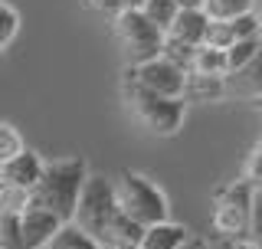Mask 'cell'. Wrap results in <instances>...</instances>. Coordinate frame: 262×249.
Listing matches in <instances>:
<instances>
[{
  "label": "cell",
  "instance_id": "cell-19",
  "mask_svg": "<svg viewBox=\"0 0 262 249\" xmlns=\"http://www.w3.org/2000/svg\"><path fill=\"white\" fill-rule=\"evenodd\" d=\"M0 249H27L20 230V213H0Z\"/></svg>",
  "mask_w": 262,
  "mask_h": 249
},
{
  "label": "cell",
  "instance_id": "cell-25",
  "mask_svg": "<svg viewBox=\"0 0 262 249\" xmlns=\"http://www.w3.org/2000/svg\"><path fill=\"white\" fill-rule=\"evenodd\" d=\"M243 180H249L252 187H262V154L249 151V157H246V168H243Z\"/></svg>",
  "mask_w": 262,
  "mask_h": 249
},
{
  "label": "cell",
  "instance_id": "cell-22",
  "mask_svg": "<svg viewBox=\"0 0 262 249\" xmlns=\"http://www.w3.org/2000/svg\"><path fill=\"white\" fill-rule=\"evenodd\" d=\"M249 243H262V187H252V203H249Z\"/></svg>",
  "mask_w": 262,
  "mask_h": 249
},
{
  "label": "cell",
  "instance_id": "cell-32",
  "mask_svg": "<svg viewBox=\"0 0 262 249\" xmlns=\"http://www.w3.org/2000/svg\"><path fill=\"white\" fill-rule=\"evenodd\" d=\"M252 151H256V154H262V138L256 141V148H252Z\"/></svg>",
  "mask_w": 262,
  "mask_h": 249
},
{
  "label": "cell",
  "instance_id": "cell-34",
  "mask_svg": "<svg viewBox=\"0 0 262 249\" xmlns=\"http://www.w3.org/2000/svg\"><path fill=\"white\" fill-rule=\"evenodd\" d=\"M0 168H4V161H0Z\"/></svg>",
  "mask_w": 262,
  "mask_h": 249
},
{
  "label": "cell",
  "instance_id": "cell-5",
  "mask_svg": "<svg viewBox=\"0 0 262 249\" xmlns=\"http://www.w3.org/2000/svg\"><path fill=\"white\" fill-rule=\"evenodd\" d=\"M112 30H115V39H118L128 66H141L147 59H158L164 49V33L158 27H151L141 10H128L125 7L118 16H112Z\"/></svg>",
  "mask_w": 262,
  "mask_h": 249
},
{
  "label": "cell",
  "instance_id": "cell-6",
  "mask_svg": "<svg viewBox=\"0 0 262 249\" xmlns=\"http://www.w3.org/2000/svg\"><path fill=\"white\" fill-rule=\"evenodd\" d=\"M249 203H252V184L233 180L220 187L213 197V230L223 239H246L249 233Z\"/></svg>",
  "mask_w": 262,
  "mask_h": 249
},
{
  "label": "cell",
  "instance_id": "cell-20",
  "mask_svg": "<svg viewBox=\"0 0 262 249\" xmlns=\"http://www.w3.org/2000/svg\"><path fill=\"white\" fill-rule=\"evenodd\" d=\"M30 206V194L0 180V213H23Z\"/></svg>",
  "mask_w": 262,
  "mask_h": 249
},
{
  "label": "cell",
  "instance_id": "cell-12",
  "mask_svg": "<svg viewBox=\"0 0 262 249\" xmlns=\"http://www.w3.org/2000/svg\"><path fill=\"white\" fill-rule=\"evenodd\" d=\"M190 239V233H187L184 223H174V220H164V223H154V226L144 230L141 243H138V249H180Z\"/></svg>",
  "mask_w": 262,
  "mask_h": 249
},
{
  "label": "cell",
  "instance_id": "cell-1",
  "mask_svg": "<svg viewBox=\"0 0 262 249\" xmlns=\"http://www.w3.org/2000/svg\"><path fill=\"white\" fill-rule=\"evenodd\" d=\"M85 177H89V168L79 154L46 161L36 187L30 190V206L53 213V217H59L62 223H72L79 194H82V187H85Z\"/></svg>",
  "mask_w": 262,
  "mask_h": 249
},
{
  "label": "cell",
  "instance_id": "cell-36",
  "mask_svg": "<svg viewBox=\"0 0 262 249\" xmlns=\"http://www.w3.org/2000/svg\"><path fill=\"white\" fill-rule=\"evenodd\" d=\"M259 36H262V33H259Z\"/></svg>",
  "mask_w": 262,
  "mask_h": 249
},
{
  "label": "cell",
  "instance_id": "cell-16",
  "mask_svg": "<svg viewBox=\"0 0 262 249\" xmlns=\"http://www.w3.org/2000/svg\"><path fill=\"white\" fill-rule=\"evenodd\" d=\"M46 249H102V246H98L89 233H82L76 223H62L59 233L49 239Z\"/></svg>",
  "mask_w": 262,
  "mask_h": 249
},
{
  "label": "cell",
  "instance_id": "cell-11",
  "mask_svg": "<svg viewBox=\"0 0 262 249\" xmlns=\"http://www.w3.org/2000/svg\"><path fill=\"white\" fill-rule=\"evenodd\" d=\"M226 95L229 98H259L262 95V49L249 66L226 76Z\"/></svg>",
  "mask_w": 262,
  "mask_h": 249
},
{
  "label": "cell",
  "instance_id": "cell-27",
  "mask_svg": "<svg viewBox=\"0 0 262 249\" xmlns=\"http://www.w3.org/2000/svg\"><path fill=\"white\" fill-rule=\"evenodd\" d=\"M213 249H256V243H249V239H220Z\"/></svg>",
  "mask_w": 262,
  "mask_h": 249
},
{
  "label": "cell",
  "instance_id": "cell-3",
  "mask_svg": "<svg viewBox=\"0 0 262 249\" xmlns=\"http://www.w3.org/2000/svg\"><path fill=\"white\" fill-rule=\"evenodd\" d=\"M115 197H118V210L144 230L170 220V203L164 190L138 171H121V177L115 180Z\"/></svg>",
  "mask_w": 262,
  "mask_h": 249
},
{
  "label": "cell",
  "instance_id": "cell-29",
  "mask_svg": "<svg viewBox=\"0 0 262 249\" xmlns=\"http://www.w3.org/2000/svg\"><path fill=\"white\" fill-rule=\"evenodd\" d=\"M180 249H207V243H200V239H187Z\"/></svg>",
  "mask_w": 262,
  "mask_h": 249
},
{
  "label": "cell",
  "instance_id": "cell-14",
  "mask_svg": "<svg viewBox=\"0 0 262 249\" xmlns=\"http://www.w3.org/2000/svg\"><path fill=\"white\" fill-rule=\"evenodd\" d=\"M193 76H213V79H226V53L213 46H200L193 56Z\"/></svg>",
  "mask_w": 262,
  "mask_h": 249
},
{
  "label": "cell",
  "instance_id": "cell-7",
  "mask_svg": "<svg viewBox=\"0 0 262 249\" xmlns=\"http://www.w3.org/2000/svg\"><path fill=\"white\" fill-rule=\"evenodd\" d=\"M128 69H131V76H135L138 86L147 89V92H154V95L184 98V92H187V72L180 69V66H174L170 59H164V56L147 59L141 66H128Z\"/></svg>",
  "mask_w": 262,
  "mask_h": 249
},
{
  "label": "cell",
  "instance_id": "cell-8",
  "mask_svg": "<svg viewBox=\"0 0 262 249\" xmlns=\"http://www.w3.org/2000/svg\"><path fill=\"white\" fill-rule=\"evenodd\" d=\"M62 220L53 217L46 210H36V206H27L20 213V230H23V246L27 249H46L49 239L59 233Z\"/></svg>",
  "mask_w": 262,
  "mask_h": 249
},
{
  "label": "cell",
  "instance_id": "cell-33",
  "mask_svg": "<svg viewBox=\"0 0 262 249\" xmlns=\"http://www.w3.org/2000/svg\"><path fill=\"white\" fill-rule=\"evenodd\" d=\"M252 4H256V7H259V10H262V0H252Z\"/></svg>",
  "mask_w": 262,
  "mask_h": 249
},
{
  "label": "cell",
  "instance_id": "cell-21",
  "mask_svg": "<svg viewBox=\"0 0 262 249\" xmlns=\"http://www.w3.org/2000/svg\"><path fill=\"white\" fill-rule=\"evenodd\" d=\"M236 39H233V30H229V20H210V27H207V36H203V46H213V49H226L233 46Z\"/></svg>",
  "mask_w": 262,
  "mask_h": 249
},
{
  "label": "cell",
  "instance_id": "cell-17",
  "mask_svg": "<svg viewBox=\"0 0 262 249\" xmlns=\"http://www.w3.org/2000/svg\"><path fill=\"white\" fill-rule=\"evenodd\" d=\"M177 10H180L177 0H144V4H141V13L147 16V23H151V27H158L161 33L170 30Z\"/></svg>",
  "mask_w": 262,
  "mask_h": 249
},
{
  "label": "cell",
  "instance_id": "cell-24",
  "mask_svg": "<svg viewBox=\"0 0 262 249\" xmlns=\"http://www.w3.org/2000/svg\"><path fill=\"white\" fill-rule=\"evenodd\" d=\"M16 30H20V16H16L13 7L0 4V46H7L10 39L16 36Z\"/></svg>",
  "mask_w": 262,
  "mask_h": 249
},
{
  "label": "cell",
  "instance_id": "cell-31",
  "mask_svg": "<svg viewBox=\"0 0 262 249\" xmlns=\"http://www.w3.org/2000/svg\"><path fill=\"white\" fill-rule=\"evenodd\" d=\"M252 109H256V112L262 115V95H259V98H252Z\"/></svg>",
  "mask_w": 262,
  "mask_h": 249
},
{
  "label": "cell",
  "instance_id": "cell-23",
  "mask_svg": "<svg viewBox=\"0 0 262 249\" xmlns=\"http://www.w3.org/2000/svg\"><path fill=\"white\" fill-rule=\"evenodd\" d=\"M23 151V141L16 135V128H10L7 121H0V161H10L13 154Z\"/></svg>",
  "mask_w": 262,
  "mask_h": 249
},
{
  "label": "cell",
  "instance_id": "cell-10",
  "mask_svg": "<svg viewBox=\"0 0 262 249\" xmlns=\"http://www.w3.org/2000/svg\"><path fill=\"white\" fill-rule=\"evenodd\" d=\"M207 27H210V16L203 10H177L170 30L164 33L167 43H180V46H203V36H207Z\"/></svg>",
  "mask_w": 262,
  "mask_h": 249
},
{
  "label": "cell",
  "instance_id": "cell-30",
  "mask_svg": "<svg viewBox=\"0 0 262 249\" xmlns=\"http://www.w3.org/2000/svg\"><path fill=\"white\" fill-rule=\"evenodd\" d=\"M121 4H125L128 10H141V4H144V0H121Z\"/></svg>",
  "mask_w": 262,
  "mask_h": 249
},
{
  "label": "cell",
  "instance_id": "cell-2",
  "mask_svg": "<svg viewBox=\"0 0 262 249\" xmlns=\"http://www.w3.org/2000/svg\"><path fill=\"white\" fill-rule=\"evenodd\" d=\"M121 92H125V102L131 115L144 125L151 135H161V138H170L184 128V118H187V102L184 98H164V95H154L141 89L131 76V69L125 72L121 79Z\"/></svg>",
  "mask_w": 262,
  "mask_h": 249
},
{
  "label": "cell",
  "instance_id": "cell-9",
  "mask_svg": "<svg viewBox=\"0 0 262 249\" xmlns=\"http://www.w3.org/2000/svg\"><path fill=\"white\" fill-rule=\"evenodd\" d=\"M39 174H43V157H39L36 151H27V148H23L20 154H13L10 161H4V168H0V180L30 194V190L36 187Z\"/></svg>",
  "mask_w": 262,
  "mask_h": 249
},
{
  "label": "cell",
  "instance_id": "cell-28",
  "mask_svg": "<svg viewBox=\"0 0 262 249\" xmlns=\"http://www.w3.org/2000/svg\"><path fill=\"white\" fill-rule=\"evenodd\" d=\"M180 10H203V0H177Z\"/></svg>",
  "mask_w": 262,
  "mask_h": 249
},
{
  "label": "cell",
  "instance_id": "cell-35",
  "mask_svg": "<svg viewBox=\"0 0 262 249\" xmlns=\"http://www.w3.org/2000/svg\"><path fill=\"white\" fill-rule=\"evenodd\" d=\"M259 20H262V13H259Z\"/></svg>",
  "mask_w": 262,
  "mask_h": 249
},
{
  "label": "cell",
  "instance_id": "cell-26",
  "mask_svg": "<svg viewBox=\"0 0 262 249\" xmlns=\"http://www.w3.org/2000/svg\"><path fill=\"white\" fill-rule=\"evenodd\" d=\"M82 7H85V10L102 13V16H118L121 10H125L121 0H82Z\"/></svg>",
  "mask_w": 262,
  "mask_h": 249
},
{
  "label": "cell",
  "instance_id": "cell-15",
  "mask_svg": "<svg viewBox=\"0 0 262 249\" xmlns=\"http://www.w3.org/2000/svg\"><path fill=\"white\" fill-rule=\"evenodd\" d=\"M262 49V36H252V39H236L233 46L226 49V76L239 72L243 66H249L256 59V53Z\"/></svg>",
  "mask_w": 262,
  "mask_h": 249
},
{
  "label": "cell",
  "instance_id": "cell-18",
  "mask_svg": "<svg viewBox=\"0 0 262 249\" xmlns=\"http://www.w3.org/2000/svg\"><path fill=\"white\" fill-rule=\"evenodd\" d=\"M252 10V0H203V13L210 20H233Z\"/></svg>",
  "mask_w": 262,
  "mask_h": 249
},
{
  "label": "cell",
  "instance_id": "cell-13",
  "mask_svg": "<svg viewBox=\"0 0 262 249\" xmlns=\"http://www.w3.org/2000/svg\"><path fill=\"white\" fill-rule=\"evenodd\" d=\"M226 98V79H213V76H187V92L184 102H220Z\"/></svg>",
  "mask_w": 262,
  "mask_h": 249
},
{
  "label": "cell",
  "instance_id": "cell-4",
  "mask_svg": "<svg viewBox=\"0 0 262 249\" xmlns=\"http://www.w3.org/2000/svg\"><path fill=\"white\" fill-rule=\"evenodd\" d=\"M118 213L121 210H118V197H115V180L105 177V174H89L85 187H82V194H79L72 223L98 243Z\"/></svg>",
  "mask_w": 262,
  "mask_h": 249
}]
</instances>
